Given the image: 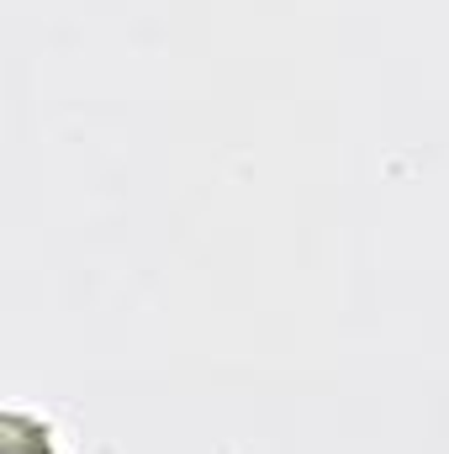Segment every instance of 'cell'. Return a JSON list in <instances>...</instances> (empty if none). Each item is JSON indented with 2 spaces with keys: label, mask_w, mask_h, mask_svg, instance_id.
I'll use <instances>...</instances> for the list:
<instances>
[{
  "label": "cell",
  "mask_w": 449,
  "mask_h": 454,
  "mask_svg": "<svg viewBox=\"0 0 449 454\" xmlns=\"http://www.w3.org/2000/svg\"><path fill=\"white\" fill-rule=\"evenodd\" d=\"M5 450H11V454H48V444H43V434H37V428H21Z\"/></svg>",
  "instance_id": "obj_1"
}]
</instances>
